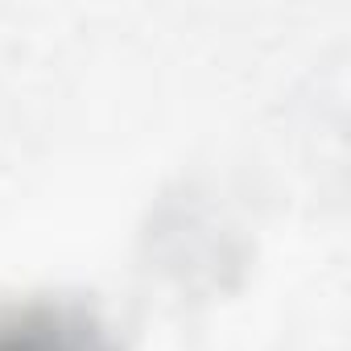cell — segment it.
I'll return each mask as SVG.
<instances>
[{"instance_id":"6da1fadb","label":"cell","mask_w":351,"mask_h":351,"mask_svg":"<svg viewBox=\"0 0 351 351\" xmlns=\"http://www.w3.org/2000/svg\"><path fill=\"white\" fill-rule=\"evenodd\" d=\"M0 351H124V339L79 293H17L0 298Z\"/></svg>"}]
</instances>
